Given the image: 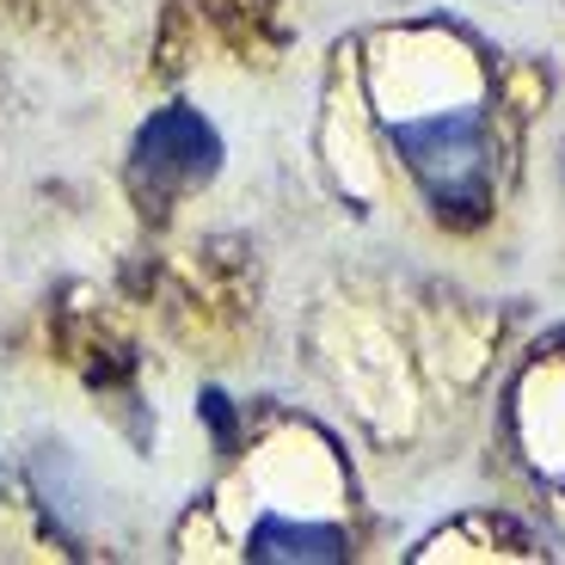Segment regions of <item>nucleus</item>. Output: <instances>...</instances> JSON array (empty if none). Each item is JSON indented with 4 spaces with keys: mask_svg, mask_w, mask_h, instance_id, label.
Segmentation results:
<instances>
[{
    "mask_svg": "<svg viewBox=\"0 0 565 565\" xmlns=\"http://www.w3.org/2000/svg\"><path fill=\"white\" fill-rule=\"evenodd\" d=\"M375 117L394 141L399 167L424 191V203L449 227H480L498 198V129L480 99V81L455 86L449 99H424L412 86L375 81Z\"/></svg>",
    "mask_w": 565,
    "mask_h": 565,
    "instance_id": "obj_1",
    "label": "nucleus"
},
{
    "mask_svg": "<svg viewBox=\"0 0 565 565\" xmlns=\"http://www.w3.org/2000/svg\"><path fill=\"white\" fill-rule=\"evenodd\" d=\"M222 167V136L210 129V117H198L191 105H160L136 136V160H129V179H136L141 210H172V198L198 191L215 179Z\"/></svg>",
    "mask_w": 565,
    "mask_h": 565,
    "instance_id": "obj_2",
    "label": "nucleus"
},
{
    "mask_svg": "<svg viewBox=\"0 0 565 565\" xmlns=\"http://www.w3.org/2000/svg\"><path fill=\"white\" fill-rule=\"evenodd\" d=\"M31 492H38L50 529L68 535V541H81L86 529H93V516H99V486H93L86 461L68 443H43V449L31 455Z\"/></svg>",
    "mask_w": 565,
    "mask_h": 565,
    "instance_id": "obj_3",
    "label": "nucleus"
},
{
    "mask_svg": "<svg viewBox=\"0 0 565 565\" xmlns=\"http://www.w3.org/2000/svg\"><path fill=\"white\" fill-rule=\"evenodd\" d=\"M0 486H7V467H0Z\"/></svg>",
    "mask_w": 565,
    "mask_h": 565,
    "instance_id": "obj_4",
    "label": "nucleus"
}]
</instances>
